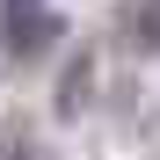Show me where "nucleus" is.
I'll return each mask as SVG.
<instances>
[{"mask_svg": "<svg viewBox=\"0 0 160 160\" xmlns=\"http://www.w3.org/2000/svg\"><path fill=\"white\" fill-rule=\"evenodd\" d=\"M0 29H8V44L22 58H37V51L58 44V8H51V0H8V8H0Z\"/></svg>", "mask_w": 160, "mask_h": 160, "instance_id": "obj_1", "label": "nucleus"}]
</instances>
